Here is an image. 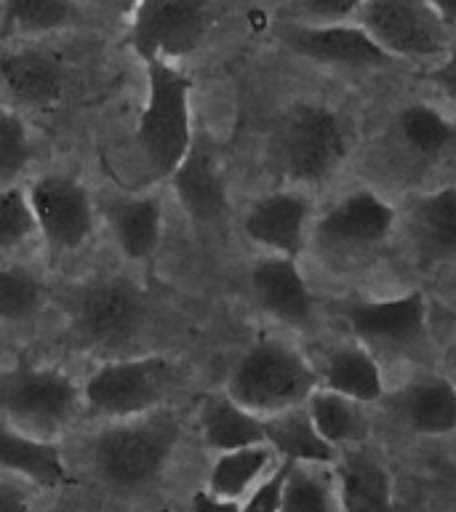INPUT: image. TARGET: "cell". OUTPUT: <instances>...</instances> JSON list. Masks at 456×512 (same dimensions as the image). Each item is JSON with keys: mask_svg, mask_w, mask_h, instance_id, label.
I'll list each match as a JSON object with an SVG mask.
<instances>
[{"mask_svg": "<svg viewBox=\"0 0 456 512\" xmlns=\"http://www.w3.org/2000/svg\"><path fill=\"white\" fill-rule=\"evenodd\" d=\"M0 19L16 38H46L80 22L78 0H0Z\"/></svg>", "mask_w": 456, "mask_h": 512, "instance_id": "cell-30", "label": "cell"}, {"mask_svg": "<svg viewBox=\"0 0 456 512\" xmlns=\"http://www.w3.org/2000/svg\"><path fill=\"white\" fill-rule=\"evenodd\" d=\"M112 243L128 262H147L163 240V200L158 195H123L104 206Z\"/></svg>", "mask_w": 456, "mask_h": 512, "instance_id": "cell-18", "label": "cell"}, {"mask_svg": "<svg viewBox=\"0 0 456 512\" xmlns=\"http://www.w3.org/2000/svg\"><path fill=\"white\" fill-rule=\"evenodd\" d=\"M275 467V451L267 443L222 451L208 472V491L243 502L251 488Z\"/></svg>", "mask_w": 456, "mask_h": 512, "instance_id": "cell-29", "label": "cell"}, {"mask_svg": "<svg viewBox=\"0 0 456 512\" xmlns=\"http://www.w3.org/2000/svg\"><path fill=\"white\" fill-rule=\"evenodd\" d=\"M83 414V390L64 368L19 360L0 368V419L32 438L54 440Z\"/></svg>", "mask_w": 456, "mask_h": 512, "instance_id": "cell-3", "label": "cell"}, {"mask_svg": "<svg viewBox=\"0 0 456 512\" xmlns=\"http://www.w3.org/2000/svg\"><path fill=\"white\" fill-rule=\"evenodd\" d=\"M168 182H171L176 203L190 222L211 227L227 216V208H230L227 179L214 150L206 142L200 139L192 142L190 152L184 155L174 174L168 176Z\"/></svg>", "mask_w": 456, "mask_h": 512, "instance_id": "cell-16", "label": "cell"}, {"mask_svg": "<svg viewBox=\"0 0 456 512\" xmlns=\"http://www.w3.org/2000/svg\"><path fill=\"white\" fill-rule=\"evenodd\" d=\"M198 427L206 446L214 448L216 454L264 443L262 416L251 414L227 392L203 398L198 408Z\"/></svg>", "mask_w": 456, "mask_h": 512, "instance_id": "cell-24", "label": "cell"}, {"mask_svg": "<svg viewBox=\"0 0 456 512\" xmlns=\"http://www.w3.org/2000/svg\"><path fill=\"white\" fill-rule=\"evenodd\" d=\"M48 304V283L27 264L0 262V326H30Z\"/></svg>", "mask_w": 456, "mask_h": 512, "instance_id": "cell-28", "label": "cell"}, {"mask_svg": "<svg viewBox=\"0 0 456 512\" xmlns=\"http://www.w3.org/2000/svg\"><path fill=\"white\" fill-rule=\"evenodd\" d=\"M150 323V302L134 280L104 275L80 283L67 299L70 336L94 352H118L134 344Z\"/></svg>", "mask_w": 456, "mask_h": 512, "instance_id": "cell-5", "label": "cell"}, {"mask_svg": "<svg viewBox=\"0 0 456 512\" xmlns=\"http://www.w3.org/2000/svg\"><path fill=\"white\" fill-rule=\"evenodd\" d=\"M256 304L272 320L288 328H307L312 323V294L296 256L264 254L248 272Z\"/></svg>", "mask_w": 456, "mask_h": 512, "instance_id": "cell-17", "label": "cell"}, {"mask_svg": "<svg viewBox=\"0 0 456 512\" xmlns=\"http://www.w3.org/2000/svg\"><path fill=\"white\" fill-rule=\"evenodd\" d=\"M408 238L427 267L456 262V184L416 200L408 211Z\"/></svg>", "mask_w": 456, "mask_h": 512, "instance_id": "cell-20", "label": "cell"}, {"mask_svg": "<svg viewBox=\"0 0 456 512\" xmlns=\"http://www.w3.org/2000/svg\"><path fill=\"white\" fill-rule=\"evenodd\" d=\"M190 512H243V504L238 499H227V496L214 494L208 488H200L192 494Z\"/></svg>", "mask_w": 456, "mask_h": 512, "instance_id": "cell-37", "label": "cell"}, {"mask_svg": "<svg viewBox=\"0 0 456 512\" xmlns=\"http://www.w3.org/2000/svg\"><path fill=\"white\" fill-rule=\"evenodd\" d=\"M451 382L456 384V355H454V360H451Z\"/></svg>", "mask_w": 456, "mask_h": 512, "instance_id": "cell-41", "label": "cell"}, {"mask_svg": "<svg viewBox=\"0 0 456 512\" xmlns=\"http://www.w3.org/2000/svg\"><path fill=\"white\" fill-rule=\"evenodd\" d=\"M448 32H456V0H427Z\"/></svg>", "mask_w": 456, "mask_h": 512, "instance_id": "cell-40", "label": "cell"}, {"mask_svg": "<svg viewBox=\"0 0 456 512\" xmlns=\"http://www.w3.org/2000/svg\"><path fill=\"white\" fill-rule=\"evenodd\" d=\"M366 0H299L302 16L307 24H334L350 22L358 16Z\"/></svg>", "mask_w": 456, "mask_h": 512, "instance_id": "cell-35", "label": "cell"}, {"mask_svg": "<svg viewBox=\"0 0 456 512\" xmlns=\"http://www.w3.org/2000/svg\"><path fill=\"white\" fill-rule=\"evenodd\" d=\"M280 38L296 56L307 62L342 67V70H379L392 56L360 24H288Z\"/></svg>", "mask_w": 456, "mask_h": 512, "instance_id": "cell-12", "label": "cell"}, {"mask_svg": "<svg viewBox=\"0 0 456 512\" xmlns=\"http://www.w3.org/2000/svg\"><path fill=\"white\" fill-rule=\"evenodd\" d=\"M214 22V0H139L128 43L142 62H179L195 54Z\"/></svg>", "mask_w": 456, "mask_h": 512, "instance_id": "cell-8", "label": "cell"}, {"mask_svg": "<svg viewBox=\"0 0 456 512\" xmlns=\"http://www.w3.org/2000/svg\"><path fill=\"white\" fill-rule=\"evenodd\" d=\"M320 387L318 371L302 350L278 336L259 339L243 352L227 379V395L256 416L302 406Z\"/></svg>", "mask_w": 456, "mask_h": 512, "instance_id": "cell-4", "label": "cell"}, {"mask_svg": "<svg viewBox=\"0 0 456 512\" xmlns=\"http://www.w3.org/2000/svg\"><path fill=\"white\" fill-rule=\"evenodd\" d=\"M395 134L416 160L440 163L456 155V123L432 104L411 102L395 115Z\"/></svg>", "mask_w": 456, "mask_h": 512, "instance_id": "cell-25", "label": "cell"}, {"mask_svg": "<svg viewBox=\"0 0 456 512\" xmlns=\"http://www.w3.org/2000/svg\"><path fill=\"white\" fill-rule=\"evenodd\" d=\"M320 387L347 395L358 403H374L384 395V379L379 371V363L366 347L358 344H344L336 347L326 358L323 374H320Z\"/></svg>", "mask_w": 456, "mask_h": 512, "instance_id": "cell-26", "label": "cell"}, {"mask_svg": "<svg viewBox=\"0 0 456 512\" xmlns=\"http://www.w3.org/2000/svg\"><path fill=\"white\" fill-rule=\"evenodd\" d=\"M182 440V419L171 408L104 422L91 443V464L115 491H142L158 483Z\"/></svg>", "mask_w": 456, "mask_h": 512, "instance_id": "cell-1", "label": "cell"}, {"mask_svg": "<svg viewBox=\"0 0 456 512\" xmlns=\"http://www.w3.org/2000/svg\"><path fill=\"white\" fill-rule=\"evenodd\" d=\"M0 470L14 472L48 488L70 483V472L54 440L32 438L11 427L6 419H0Z\"/></svg>", "mask_w": 456, "mask_h": 512, "instance_id": "cell-23", "label": "cell"}, {"mask_svg": "<svg viewBox=\"0 0 456 512\" xmlns=\"http://www.w3.org/2000/svg\"><path fill=\"white\" fill-rule=\"evenodd\" d=\"M344 318L360 342L382 350H408L427 334V299L422 291H411L376 302H352Z\"/></svg>", "mask_w": 456, "mask_h": 512, "instance_id": "cell-14", "label": "cell"}, {"mask_svg": "<svg viewBox=\"0 0 456 512\" xmlns=\"http://www.w3.org/2000/svg\"><path fill=\"white\" fill-rule=\"evenodd\" d=\"M427 78L456 104V48H448L443 59L432 67Z\"/></svg>", "mask_w": 456, "mask_h": 512, "instance_id": "cell-36", "label": "cell"}, {"mask_svg": "<svg viewBox=\"0 0 456 512\" xmlns=\"http://www.w3.org/2000/svg\"><path fill=\"white\" fill-rule=\"evenodd\" d=\"M398 222L395 208L374 190H352L339 198L318 222L312 238L326 251H366L382 246Z\"/></svg>", "mask_w": 456, "mask_h": 512, "instance_id": "cell-11", "label": "cell"}, {"mask_svg": "<svg viewBox=\"0 0 456 512\" xmlns=\"http://www.w3.org/2000/svg\"><path fill=\"white\" fill-rule=\"evenodd\" d=\"M392 408L419 435H448L456 430V384L446 376H419L395 392Z\"/></svg>", "mask_w": 456, "mask_h": 512, "instance_id": "cell-21", "label": "cell"}, {"mask_svg": "<svg viewBox=\"0 0 456 512\" xmlns=\"http://www.w3.org/2000/svg\"><path fill=\"white\" fill-rule=\"evenodd\" d=\"M144 94L136 144L152 174L168 179L195 142L192 123V78L176 62H144Z\"/></svg>", "mask_w": 456, "mask_h": 512, "instance_id": "cell-2", "label": "cell"}, {"mask_svg": "<svg viewBox=\"0 0 456 512\" xmlns=\"http://www.w3.org/2000/svg\"><path fill=\"white\" fill-rule=\"evenodd\" d=\"M291 467H294V462L280 459V462L275 464L251 491H248L246 499L240 502L243 504V512H280V507H283V496H286V483L288 475H291Z\"/></svg>", "mask_w": 456, "mask_h": 512, "instance_id": "cell-34", "label": "cell"}, {"mask_svg": "<svg viewBox=\"0 0 456 512\" xmlns=\"http://www.w3.org/2000/svg\"><path fill=\"white\" fill-rule=\"evenodd\" d=\"M40 240L24 184L0 187V259L22 254Z\"/></svg>", "mask_w": 456, "mask_h": 512, "instance_id": "cell-32", "label": "cell"}, {"mask_svg": "<svg viewBox=\"0 0 456 512\" xmlns=\"http://www.w3.org/2000/svg\"><path fill=\"white\" fill-rule=\"evenodd\" d=\"M312 203L299 190H275L248 206L243 235L264 254L299 256L307 243Z\"/></svg>", "mask_w": 456, "mask_h": 512, "instance_id": "cell-15", "label": "cell"}, {"mask_svg": "<svg viewBox=\"0 0 456 512\" xmlns=\"http://www.w3.org/2000/svg\"><path fill=\"white\" fill-rule=\"evenodd\" d=\"M304 406L323 440L331 443L336 451L360 446L368 438V416L358 400L339 395L328 387H315Z\"/></svg>", "mask_w": 456, "mask_h": 512, "instance_id": "cell-27", "label": "cell"}, {"mask_svg": "<svg viewBox=\"0 0 456 512\" xmlns=\"http://www.w3.org/2000/svg\"><path fill=\"white\" fill-rule=\"evenodd\" d=\"M280 512H339L334 475L320 464H294Z\"/></svg>", "mask_w": 456, "mask_h": 512, "instance_id": "cell-33", "label": "cell"}, {"mask_svg": "<svg viewBox=\"0 0 456 512\" xmlns=\"http://www.w3.org/2000/svg\"><path fill=\"white\" fill-rule=\"evenodd\" d=\"M347 158V131L336 110L299 102L275 128V160L291 184H320Z\"/></svg>", "mask_w": 456, "mask_h": 512, "instance_id": "cell-7", "label": "cell"}, {"mask_svg": "<svg viewBox=\"0 0 456 512\" xmlns=\"http://www.w3.org/2000/svg\"><path fill=\"white\" fill-rule=\"evenodd\" d=\"M0 512H32L30 496L14 480H0Z\"/></svg>", "mask_w": 456, "mask_h": 512, "instance_id": "cell-38", "label": "cell"}, {"mask_svg": "<svg viewBox=\"0 0 456 512\" xmlns=\"http://www.w3.org/2000/svg\"><path fill=\"white\" fill-rule=\"evenodd\" d=\"M40 240L54 254H78L91 243L96 208L91 190L75 174L43 171L24 184Z\"/></svg>", "mask_w": 456, "mask_h": 512, "instance_id": "cell-9", "label": "cell"}, {"mask_svg": "<svg viewBox=\"0 0 456 512\" xmlns=\"http://www.w3.org/2000/svg\"><path fill=\"white\" fill-rule=\"evenodd\" d=\"M264 443L275 451V456L294 464H320L331 467L336 462V451L331 443L323 440L318 427L312 424L307 406H291L278 414L262 416Z\"/></svg>", "mask_w": 456, "mask_h": 512, "instance_id": "cell-22", "label": "cell"}, {"mask_svg": "<svg viewBox=\"0 0 456 512\" xmlns=\"http://www.w3.org/2000/svg\"><path fill=\"white\" fill-rule=\"evenodd\" d=\"M339 512H392V478L374 454L342 448L334 462Z\"/></svg>", "mask_w": 456, "mask_h": 512, "instance_id": "cell-19", "label": "cell"}, {"mask_svg": "<svg viewBox=\"0 0 456 512\" xmlns=\"http://www.w3.org/2000/svg\"><path fill=\"white\" fill-rule=\"evenodd\" d=\"M179 382L182 368L166 355H118L99 363L80 384L83 411L104 422L150 414L166 406Z\"/></svg>", "mask_w": 456, "mask_h": 512, "instance_id": "cell-6", "label": "cell"}, {"mask_svg": "<svg viewBox=\"0 0 456 512\" xmlns=\"http://www.w3.org/2000/svg\"><path fill=\"white\" fill-rule=\"evenodd\" d=\"M70 88L67 64L51 51L32 46L0 54V96L19 112L54 110Z\"/></svg>", "mask_w": 456, "mask_h": 512, "instance_id": "cell-13", "label": "cell"}, {"mask_svg": "<svg viewBox=\"0 0 456 512\" xmlns=\"http://www.w3.org/2000/svg\"><path fill=\"white\" fill-rule=\"evenodd\" d=\"M35 163V134L16 107L0 102V187L19 184Z\"/></svg>", "mask_w": 456, "mask_h": 512, "instance_id": "cell-31", "label": "cell"}, {"mask_svg": "<svg viewBox=\"0 0 456 512\" xmlns=\"http://www.w3.org/2000/svg\"><path fill=\"white\" fill-rule=\"evenodd\" d=\"M96 6L102 8L104 14L115 16V19H131L139 0H96Z\"/></svg>", "mask_w": 456, "mask_h": 512, "instance_id": "cell-39", "label": "cell"}, {"mask_svg": "<svg viewBox=\"0 0 456 512\" xmlns=\"http://www.w3.org/2000/svg\"><path fill=\"white\" fill-rule=\"evenodd\" d=\"M358 24L392 59H432L448 51V30L427 0H366Z\"/></svg>", "mask_w": 456, "mask_h": 512, "instance_id": "cell-10", "label": "cell"}]
</instances>
